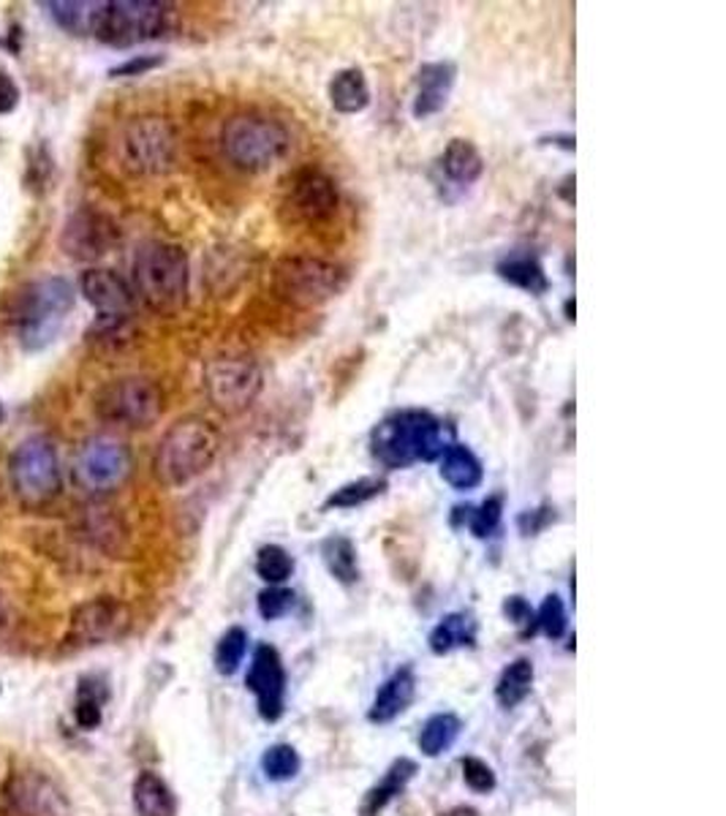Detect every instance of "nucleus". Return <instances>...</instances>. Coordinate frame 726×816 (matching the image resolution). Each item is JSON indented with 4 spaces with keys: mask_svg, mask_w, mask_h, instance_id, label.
<instances>
[{
    "mask_svg": "<svg viewBox=\"0 0 726 816\" xmlns=\"http://www.w3.org/2000/svg\"><path fill=\"white\" fill-rule=\"evenodd\" d=\"M221 452V434L210 419L182 417L161 436L152 455V474L161 485L182 487L199 479Z\"/></svg>",
    "mask_w": 726,
    "mask_h": 816,
    "instance_id": "nucleus-1",
    "label": "nucleus"
},
{
    "mask_svg": "<svg viewBox=\"0 0 726 816\" xmlns=\"http://www.w3.org/2000/svg\"><path fill=\"white\" fill-rule=\"evenodd\" d=\"M74 286L60 276L22 286L9 306V325L14 327L20 346L30 351L50 346L74 308Z\"/></svg>",
    "mask_w": 726,
    "mask_h": 816,
    "instance_id": "nucleus-2",
    "label": "nucleus"
},
{
    "mask_svg": "<svg viewBox=\"0 0 726 816\" xmlns=\"http://www.w3.org/2000/svg\"><path fill=\"white\" fill-rule=\"evenodd\" d=\"M133 297L156 314H177L188 300V253L175 242L150 240L133 253Z\"/></svg>",
    "mask_w": 726,
    "mask_h": 816,
    "instance_id": "nucleus-3",
    "label": "nucleus"
},
{
    "mask_svg": "<svg viewBox=\"0 0 726 816\" xmlns=\"http://www.w3.org/2000/svg\"><path fill=\"white\" fill-rule=\"evenodd\" d=\"M370 447H374V458L381 466L398 471V468H408L414 462L441 458L444 449H447V436H444V425L432 414L408 408V411L389 414L387 419L376 425Z\"/></svg>",
    "mask_w": 726,
    "mask_h": 816,
    "instance_id": "nucleus-4",
    "label": "nucleus"
},
{
    "mask_svg": "<svg viewBox=\"0 0 726 816\" xmlns=\"http://www.w3.org/2000/svg\"><path fill=\"white\" fill-rule=\"evenodd\" d=\"M223 156L248 175L270 172L291 148V133L280 120L261 112H240L221 131Z\"/></svg>",
    "mask_w": 726,
    "mask_h": 816,
    "instance_id": "nucleus-5",
    "label": "nucleus"
},
{
    "mask_svg": "<svg viewBox=\"0 0 726 816\" xmlns=\"http://www.w3.org/2000/svg\"><path fill=\"white\" fill-rule=\"evenodd\" d=\"M349 286L346 267L319 256H284L272 267V289L295 308H319Z\"/></svg>",
    "mask_w": 726,
    "mask_h": 816,
    "instance_id": "nucleus-6",
    "label": "nucleus"
},
{
    "mask_svg": "<svg viewBox=\"0 0 726 816\" xmlns=\"http://www.w3.org/2000/svg\"><path fill=\"white\" fill-rule=\"evenodd\" d=\"M9 477L17 498L26 509H44L60 496L63 474H60L58 449L50 438L33 436L26 438L11 452Z\"/></svg>",
    "mask_w": 726,
    "mask_h": 816,
    "instance_id": "nucleus-7",
    "label": "nucleus"
},
{
    "mask_svg": "<svg viewBox=\"0 0 726 816\" xmlns=\"http://www.w3.org/2000/svg\"><path fill=\"white\" fill-rule=\"evenodd\" d=\"M120 163L131 175H163L175 167L177 158V133L167 118L142 115L128 120L118 139Z\"/></svg>",
    "mask_w": 726,
    "mask_h": 816,
    "instance_id": "nucleus-8",
    "label": "nucleus"
},
{
    "mask_svg": "<svg viewBox=\"0 0 726 816\" xmlns=\"http://www.w3.org/2000/svg\"><path fill=\"white\" fill-rule=\"evenodd\" d=\"M169 28V6L158 0H103L96 39L118 50L158 39Z\"/></svg>",
    "mask_w": 726,
    "mask_h": 816,
    "instance_id": "nucleus-9",
    "label": "nucleus"
},
{
    "mask_svg": "<svg viewBox=\"0 0 726 816\" xmlns=\"http://www.w3.org/2000/svg\"><path fill=\"white\" fill-rule=\"evenodd\" d=\"M96 414L118 428L145 430L161 419L163 392L148 376H126L96 395Z\"/></svg>",
    "mask_w": 726,
    "mask_h": 816,
    "instance_id": "nucleus-10",
    "label": "nucleus"
},
{
    "mask_svg": "<svg viewBox=\"0 0 726 816\" xmlns=\"http://www.w3.org/2000/svg\"><path fill=\"white\" fill-rule=\"evenodd\" d=\"M133 471L131 449L115 436H93L82 441L77 449L74 462H71V477L74 485L88 496H107L118 487L126 485V479Z\"/></svg>",
    "mask_w": 726,
    "mask_h": 816,
    "instance_id": "nucleus-11",
    "label": "nucleus"
},
{
    "mask_svg": "<svg viewBox=\"0 0 726 816\" xmlns=\"http://www.w3.org/2000/svg\"><path fill=\"white\" fill-rule=\"evenodd\" d=\"M265 387V374L259 362L248 355H223L207 362L205 368V392L210 404L221 414L248 411Z\"/></svg>",
    "mask_w": 726,
    "mask_h": 816,
    "instance_id": "nucleus-12",
    "label": "nucleus"
},
{
    "mask_svg": "<svg viewBox=\"0 0 726 816\" xmlns=\"http://www.w3.org/2000/svg\"><path fill=\"white\" fill-rule=\"evenodd\" d=\"M338 207V182L329 178L327 172H321V169H300L291 178V186L286 188L284 216H289L291 223L319 227V223L332 221Z\"/></svg>",
    "mask_w": 726,
    "mask_h": 816,
    "instance_id": "nucleus-13",
    "label": "nucleus"
},
{
    "mask_svg": "<svg viewBox=\"0 0 726 816\" xmlns=\"http://www.w3.org/2000/svg\"><path fill=\"white\" fill-rule=\"evenodd\" d=\"M131 626V610L112 596H99L71 613L69 637L77 645H103L123 637Z\"/></svg>",
    "mask_w": 726,
    "mask_h": 816,
    "instance_id": "nucleus-14",
    "label": "nucleus"
},
{
    "mask_svg": "<svg viewBox=\"0 0 726 816\" xmlns=\"http://www.w3.org/2000/svg\"><path fill=\"white\" fill-rule=\"evenodd\" d=\"M120 242V229L112 218L96 210H79L66 221L60 235V248L77 261H99Z\"/></svg>",
    "mask_w": 726,
    "mask_h": 816,
    "instance_id": "nucleus-15",
    "label": "nucleus"
},
{
    "mask_svg": "<svg viewBox=\"0 0 726 816\" xmlns=\"http://www.w3.org/2000/svg\"><path fill=\"white\" fill-rule=\"evenodd\" d=\"M3 816H60V792L41 773H14L0 795Z\"/></svg>",
    "mask_w": 726,
    "mask_h": 816,
    "instance_id": "nucleus-16",
    "label": "nucleus"
},
{
    "mask_svg": "<svg viewBox=\"0 0 726 816\" xmlns=\"http://www.w3.org/2000/svg\"><path fill=\"white\" fill-rule=\"evenodd\" d=\"M246 686L259 699V714L267 722H278L284 716V694H286V669L278 650L272 645H259L253 654L251 669H248Z\"/></svg>",
    "mask_w": 726,
    "mask_h": 816,
    "instance_id": "nucleus-17",
    "label": "nucleus"
},
{
    "mask_svg": "<svg viewBox=\"0 0 726 816\" xmlns=\"http://www.w3.org/2000/svg\"><path fill=\"white\" fill-rule=\"evenodd\" d=\"M79 291L90 302L99 316H131L133 310V289L115 270H84L79 278Z\"/></svg>",
    "mask_w": 726,
    "mask_h": 816,
    "instance_id": "nucleus-18",
    "label": "nucleus"
},
{
    "mask_svg": "<svg viewBox=\"0 0 726 816\" xmlns=\"http://www.w3.org/2000/svg\"><path fill=\"white\" fill-rule=\"evenodd\" d=\"M457 66L451 60H438V63H425L417 74V96H414V118L425 120L430 115H438L447 107L451 88H455Z\"/></svg>",
    "mask_w": 726,
    "mask_h": 816,
    "instance_id": "nucleus-19",
    "label": "nucleus"
},
{
    "mask_svg": "<svg viewBox=\"0 0 726 816\" xmlns=\"http://www.w3.org/2000/svg\"><path fill=\"white\" fill-rule=\"evenodd\" d=\"M414 694H417V680H414L411 667H400L398 673L378 689L374 705H370L368 718L374 724L392 722V718H398L402 710L414 703Z\"/></svg>",
    "mask_w": 726,
    "mask_h": 816,
    "instance_id": "nucleus-20",
    "label": "nucleus"
},
{
    "mask_svg": "<svg viewBox=\"0 0 726 816\" xmlns=\"http://www.w3.org/2000/svg\"><path fill=\"white\" fill-rule=\"evenodd\" d=\"M329 103L340 115H359L370 107V82L362 69H340L338 74L329 79L327 88Z\"/></svg>",
    "mask_w": 726,
    "mask_h": 816,
    "instance_id": "nucleus-21",
    "label": "nucleus"
},
{
    "mask_svg": "<svg viewBox=\"0 0 726 816\" xmlns=\"http://www.w3.org/2000/svg\"><path fill=\"white\" fill-rule=\"evenodd\" d=\"M441 479L455 490L466 492V490H476L485 479V468H481V460L476 458L471 449L466 444H451V447L444 449L441 455Z\"/></svg>",
    "mask_w": 726,
    "mask_h": 816,
    "instance_id": "nucleus-22",
    "label": "nucleus"
},
{
    "mask_svg": "<svg viewBox=\"0 0 726 816\" xmlns=\"http://www.w3.org/2000/svg\"><path fill=\"white\" fill-rule=\"evenodd\" d=\"M441 169L455 186H474L485 175V156L471 139H451L441 156Z\"/></svg>",
    "mask_w": 726,
    "mask_h": 816,
    "instance_id": "nucleus-23",
    "label": "nucleus"
},
{
    "mask_svg": "<svg viewBox=\"0 0 726 816\" xmlns=\"http://www.w3.org/2000/svg\"><path fill=\"white\" fill-rule=\"evenodd\" d=\"M496 272L501 281H506L515 289L528 291V295H545L550 289L547 272L541 261L534 253H511L496 265Z\"/></svg>",
    "mask_w": 726,
    "mask_h": 816,
    "instance_id": "nucleus-24",
    "label": "nucleus"
},
{
    "mask_svg": "<svg viewBox=\"0 0 726 816\" xmlns=\"http://www.w3.org/2000/svg\"><path fill=\"white\" fill-rule=\"evenodd\" d=\"M52 20L58 22L60 30L71 36H93L99 17L103 9V0H50L47 3Z\"/></svg>",
    "mask_w": 726,
    "mask_h": 816,
    "instance_id": "nucleus-25",
    "label": "nucleus"
},
{
    "mask_svg": "<svg viewBox=\"0 0 726 816\" xmlns=\"http://www.w3.org/2000/svg\"><path fill=\"white\" fill-rule=\"evenodd\" d=\"M82 534L103 553H120L126 541V526L112 509L90 507L82 515Z\"/></svg>",
    "mask_w": 726,
    "mask_h": 816,
    "instance_id": "nucleus-26",
    "label": "nucleus"
},
{
    "mask_svg": "<svg viewBox=\"0 0 726 816\" xmlns=\"http://www.w3.org/2000/svg\"><path fill=\"white\" fill-rule=\"evenodd\" d=\"M133 806L139 816H175V795L156 773H139L133 782Z\"/></svg>",
    "mask_w": 726,
    "mask_h": 816,
    "instance_id": "nucleus-27",
    "label": "nucleus"
},
{
    "mask_svg": "<svg viewBox=\"0 0 726 816\" xmlns=\"http://www.w3.org/2000/svg\"><path fill=\"white\" fill-rule=\"evenodd\" d=\"M414 773H417V765H414L411 759H398V763L389 767L387 776L381 778V784L368 792V797H365V803H362V816L381 814L384 808H387L389 803H392L395 797L406 789V784L411 782Z\"/></svg>",
    "mask_w": 726,
    "mask_h": 816,
    "instance_id": "nucleus-28",
    "label": "nucleus"
},
{
    "mask_svg": "<svg viewBox=\"0 0 726 816\" xmlns=\"http://www.w3.org/2000/svg\"><path fill=\"white\" fill-rule=\"evenodd\" d=\"M90 346H96L99 351H120L126 346L133 344L137 338V325H133L131 316H99V319L90 325V330L84 332Z\"/></svg>",
    "mask_w": 726,
    "mask_h": 816,
    "instance_id": "nucleus-29",
    "label": "nucleus"
},
{
    "mask_svg": "<svg viewBox=\"0 0 726 816\" xmlns=\"http://www.w3.org/2000/svg\"><path fill=\"white\" fill-rule=\"evenodd\" d=\"M321 558H325L329 575L338 583H344V586H351V583L359 580L357 547L346 536H329V539L321 541Z\"/></svg>",
    "mask_w": 726,
    "mask_h": 816,
    "instance_id": "nucleus-30",
    "label": "nucleus"
},
{
    "mask_svg": "<svg viewBox=\"0 0 726 816\" xmlns=\"http://www.w3.org/2000/svg\"><path fill=\"white\" fill-rule=\"evenodd\" d=\"M476 639V624L468 615L455 613L447 615L436 629L430 631V650L432 654H449L455 648H466L474 645Z\"/></svg>",
    "mask_w": 726,
    "mask_h": 816,
    "instance_id": "nucleus-31",
    "label": "nucleus"
},
{
    "mask_svg": "<svg viewBox=\"0 0 726 816\" xmlns=\"http://www.w3.org/2000/svg\"><path fill=\"white\" fill-rule=\"evenodd\" d=\"M530 686H534V664L528 659L511 661L501 673V678H498L496 686L498 703H501L504 708H515V705H520L523 699L528 697Z\"/></svg>",
    "mask_w": 726,
    "mask_h": 816,
    "instance_id": "nucleus-32",
    "label": "nucleus"
},
{
    "mask_svg": "<svg viewBox=\"0 0 726 816\" xmlns=\"http://www.w3.org/2000/svg\"><path fill=\"white\" fill-rule=\"evenodd\" d=\"M387 490V479L384 477H362V479H354V482L340 485L338 490L329 492L325 509H354V507H362V504L374 501L376 496Z\"/></svg>",
    "mask_w": 726,
    "mask_h": 816,
    "instance_id": "nucleus-33",
    "label": "nucleus"
},
{
    "mask_svg": "<svg viewBox=\"0 0 726 816\" xmlns=\"http://www.w3.org/2000/svg\"><path fill=\"white\" fill-rule=\"evenodd\" d=\"M460 735V718L455 714H436L425 722L422 735H419V748H422L425 757H438Z\"/></svg>",
    "mask_w": 726,
    "mask_h": 816,
    "instance_id": "nucleus-34",
    "label": "nucleus"
},
{
    "mask_svg": "<svg viewBox=\"0 0 726 816\" xmlns=\"http://www.w3.org/2000/svg\"><path fill=\"white\" fill-rule=\"evenodd\" d=\"M107 703V689L93 678H84L77 694V724L82 729H96L101 724V708Z\"/></svg>",
    "mask_w": 726,
    "mask_h": 816,
    "instance_id": "nucleus-35",
    "label": "nucleus"
},
{
    "mask_svg": "<svg viewBox=\"0 0 726 816\" xmlns=\"http://www.w3.org/2000/svg\"><path fill=\"white\" fill-rule=\"evenodd\" d=\"M295 571V558L284 550L280 545H265L256 556V575L270 586H280Z\"/></svg>",
    "mask_w": 726,
    "mask_h": 816,
    "instance_id": "nucleus-36",
    "label": "nucleus"
},
{
    "mask_svg": "<svg viewBox=\"0 0 726 816\" xmlns=\"http://www.w3.org/2000/svg\"><path fill=\"white\" fill-rule=\"evenodd\" d=\"M300 754L295 752L291 746L286 743H278V746H270L261 757V770L270 782H291V778L300 773Z\"/></svg>",
    "mask_w": 726,
    "mask_h": 816,
    "instance_id": "nucleus-37",
    "label": "nucleus"
},
{
    "mask_svg": "<svg viewBox=\"0 0 726 816\" xmlns=\"http://www.w3.org/2000/svg\"><path fill=\"white\" fill-rule=\"evenodd\" d=\"M246 654H248V635H246V629L235 626V629L226 631V635L221 637V643H218V648H216L218 673L235 675L237 669H240L242 659H246Z\"/></svg>",
    "mask_w": 726,
    "mask_h": 816,
    "instance_id": "nucleus-38",
    "label": "nucleus"
},
{
    "mask_svg": "<svg viewBox=\"0 0 726 816\" xmlns=\"http://www.w3.org/2000/svg\"><path fill=\"white\" fill-rule=\"evenodd\" d=\"M501 517H504V498L490 496L485 504H481V507L471 509V515H468V528H471V534L476 536V539H487V536H493L498 531V526H501Z\"/></svg>",
    "mask_w": 726,
    "mask_h": 816,
    "instance_id": "nucleus-39",
    "label": "nucleus"
},
{
    "mask_svg": "<svg viewBox=\"0 0 726 816\" xmlns=\"http://www.w3.org/2000/svg\"><path fill=\"white\" fill-rule=\"evenodd\" d=\"M566 607L560 601L558 594H550L545 601H541L539 613H536V626L545 631L550 639H560L566 635Z\"/></svg>",
    "mask_w": 726,
    "mask_h": 816,
    "instance_id": "nucleus-40",
    "label": "nucleus"
},
{
    "mask_svg": "<svg viewBox=\"0 0 726 816\" xmlns=\"http://www.w3.org/2000/svg\"><path fill=\"white\" fill-rule=\"evenodd\" d=\"M295 607V594L280 586H272L259 594V613L265 620H276Z\"/></svg>",
    "mask_w": 726,
    "mask_h": 816,
    "instance_id": "nucleus-41",
    "label": "nucleus"
},
{
    "mask_svg": "<svg viewBox=\"0 0 726 816\" xmlns=\"http://www.w3.org/2000/svg\"><path fill=\"white\" fill-rule=\"evenodd\" d=\"M460 765H463V778H466V784L474 792L496 789V773H493L490 765L481 763V759L476 757H466Z\"/></svg>",
    "mask_w": 726,
    "mask_h": 816,
    "instance_id": "nucleus-42",
    "label": "nucleus"
},
{
    "mask_svg": "<svg viewBox=\"0 0 726 816\" xmlns=\"http://www.w3.org/2000/svg\"><path fill=\"white\" fill-rule=\"evenodd\" d=\"M158 66H163V54H137V58L115 66V69L109 71V77H142L148 74V71L158 69Z\"/></svg>",
    "mask_w": 726,
    "mask_h": 816,
    "instance_id": "nucleus-43",
    "label": "nucleus"
},
{
    "mask_svg": "<svg viewBox=\"0 0 726 816\" xmlns=\"http://www.w3.org/2000/svg\"><path fill=\"white\" fill-rule=\"evenodd\" d=\"M504 613H506V618L515 620L517 626H526V635H534L536 615L523 596H509V599L504 601Z\"/></svg>",
    "mask_w": 726,
    "mask_h": 816,
    "instance_id": "nucleus-44",
    "label": "nucleus"
},
{
    "mask_svg": "<svg viewBox=\"0 0 726 816\" xmlns=\"http://www.w3.org/2000/svg\"><path fill=\"white\" fill-rule=\"evenodd\" d=\"M17 103H20V88H17L14 77L6 69H0V115L14 112Z\"/></svg>",
    "mask_w": 726,
    "mask_h": 816,
    "instance_id": "nucleus-45",
    "label": "nucleus"
},
{
    "mask_svg": "<svg viewBox=\"0 0 726 816\" xmlns=\"http://www.w3.org/2000/svg\"><path fill=\"white\" fill-rule=\"evenodd\" d=\"M441 816H479V814H476V812H474V808H466V806H460V808H451V812H447V814H441Z\"/></svg>",
    "mask_w": 726,
    "mask_h": 816,
    "instance_id": "nucleus-46",
    "label": "nucleus"
},
{
    "mask_svg": "<svg viewBox=\"0 0 726 816\" xmlns=\"http://www.w3.org/2000/svg\"><path fill=\"white\" fill-rule=\"evenodd\" d=\"M3 615H6V605H3V596H0V620H3Z\"/></svg>",
    "mask_w": 726,
    "mask_h": 816,
    "instance_id": "nucleus-47",
    "label": "nucleus"
},
{
    "mask_svg": "<svg viewBox=\"0 0 726 816\" xmlns=\"http://www.w3.org/2000/svg\"><path fill=\"white\" fill-rule=\"evenodd\" d=\"M3 419H6V408L3 404H0V425H3Z\"/></svg>",
    "mask_w": 726,
    "mask_h": 816,
    "instance_id": "nucleus-48",
    "label": "nucleus"
}]
</instances>
